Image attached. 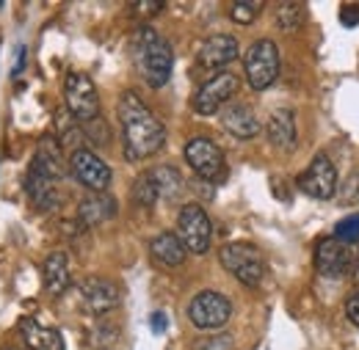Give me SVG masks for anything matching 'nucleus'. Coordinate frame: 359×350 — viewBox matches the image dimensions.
<instances>
[{"instance_id":"1","label":"nucleus","mask_w":359,"mask_h":350,"mask_svg":"<svg viewBox=\"0 0 359 350\" xmlns=\"http://www.w3.org/2000/svg\"><path fill=\"white\" fill-rule=\"evenodd\" d=\"M119 122H122V146L130 163H141L163 149L166 127L161 119L144 105L135 91H125L119 97Z\"/></svg>"},{"instance_id":"2","label":"nucleus","mask_w":359,"mask_h":350,"mask_svg":"<svg viewBox=\"0 0 359 350\" xmlns=\"http://www.w3.org/2000/svg\"><path fill=\"white\" fill-rule=\"evenodd\" d=\"M133 58L138 75L152 88H163L175 69V52L155 28H141L133 39Z\"/></svg>"},{"instance_id":"3","label":"nucleus","mask_w":359,"mask_h":350,"mask_svg":"<svg viewBox=\"0 0 359 350\" xmlns=\"http://www.w3.org/2000/svg\"><path fill=\"white\" fill-rule=\"evenodd\" d=\"M219 260H222L226 273H232L246 287H257L263 281V276H266L263 254L249 243H226L219 251Z\"/></svg>"},{"instance_id":"4","label":"nucleus","mask_w":359,"mask_h":350,"mask_svg":"<svg viewBox=\"0 0 359 350\" xmlns=\"http://www.w3.org/2000/svg\"><path fill=\"white\" fill-rule=\"evenodd\" d=\"M243 72L255 91H266L269 86H273L279 78V47L271 39L255 42L243 58Z\"/></svg>"},{"instance_id":"5","label":"nucleus","mask_w":359,"mask_h":350,"mask_svg":"<svg viewBox=\"0 0 359 350\" xmlns=\"http://www.w3.org/2000/svg\"><path fill=\"white\" fill-rule=\"evenodd\" d=\"M177 237L182 240L185 251L191 254H205L210 248V240H213V223L210 216L205 213L202 204L191 202L180 210L177 216Z\"/></svg>"},{"instance_id":"6","label":"nucleus","mask_w":359,"mask_h":350,"mask_svg":"<svg viewBox=\"0 0 359 350\" xmlns=\"http://www.w3.org/2000/svg\"><path fill=\"white\" fill-rule=\"evenodd\" d=\"M229 314H232L229 298L222 295V293H216V290H202L188 304V320L199 331H219V328H224Z\"/></svg>"},{"instance_id":"7","label":"nucleus","mask_w":359,"mask_h":350,"mask_svg":"<svg viewBox=\"0 0 359 350\" xmlns=\"http://www.w3.org/2000/svg\"><path fill=\"white\" fill-rule=\"evenodd\" d=\"M185 163L191 166V172L208 182H222L226 176V160L224 152L219 149V144H213L210 138H191L185 144Z\"/></svg>"},{"instance_id":"8","label":"nucleus","mask_w":359,"mask_h":350,"mask_svg":"<svg viewBox=\"0 0 359 350\" xmlns=\"http://www.w3.org/2000/svg\"><path fill=\"white\" fill-rule=\"evenodd\" d=\"M64 99H67V111L78 122L86 125V122L100 119V97H97V86L91 83L89 75L69 72L64 80Z\"/></svg>"},{"instance_id":"9","label":"nucleus","mask_w":359,"mask_h":350,"mask_svg":"<svg viewBox=\"0 0 359 350\" xmlns=\"http://www.w3.org/2000/svg\"><path fill=\"white\" fill-rule=\"evenodd\" d=\"M235 94H238V78L232 72H219V75H213L210 80H205L199 86V91L191 99V108L199 116H213Z\"/></svg>"},{"instance_id":"10","label":"nucleus","mask_w":359,"mask_h":350,"mask_svg":"<svg viewBox=\"0 0 359 350\" xmlns=\"http://www.w3.org/2000/svg\"><path fill=\"white\" fill-rule=\"evenodd\" d=\"M299 188H302V193H307L313 199H320V202L332 199L337 193V169H334V163L326 155L313 158L307 172L299 176Z\"/></svg>"},{"instance_id":"11","label":"nucleus","mask_w":359,"mask_h":350,"mask_svg":"<svg viewBox=\"0 0 359 350\" xmlns=\"http://www.w3.org/2000/svg\"><path fill=\"white\" fill-rule=\"evenodd\" d=\"M69 172L75 174V179H78L81 185H86L94 193H102V190L111 185V166H108L102 158H97L91 149H78V152H72V158H69Z\"/></svg>"},{"instance_id":"12","label":"nucleus","mask_w":359,"mask_h":350,"mask_svg":"<svg viewBox=\"0 0 359 350\" xmlns=\"http://www.w3.org/2000/svg\"><path fill=\"white\" fill-rule=\"evenodd\" d=\"M315 267L320 276H346L354 267V254L351 246L334 240V237H323L315 246Z\"/></svg>"},{"instance_id":"13","label":"nucleus","mask_w":359,"mask_h":350,"mask_svg":"<svg viewBox=\"0 0 359 350\" xmlns=\"http://www.w3.org/2000/svg\"><path fill=\"white\" fill-rule=\"evenodd\" d=\"M81 301L91 314H105V312H114L122 304V290L111 279L91 276L86 281H81Z\"/></svg>"},{"instance_id":"14","label":"nucleus","mask_w":359,"mask_h":350,"mask_svg":"<svg viewBox=\"0 0 359 350\" xmlns=\"http://www.w3.org/2000/svg\"><path fill=\"white\" fill-rule=\"evenodd\" d=\"M25 190H28L31 204H34L36 210H42V213H55V210L61 207V202H64L58 182L45 174H39V172H34V169H28Z\"/></svg>"},{"instance_id":"15","label":"nucleus","mask_w":359,"mask_h":350,"mask_svg":"<svg viewBox=\"0 0 359 350\" xmlns=\"http://www.w3.org/2000/svg\"><path fill=\"white\" fill-rule=\"evenodd\" d=\"M241 47H238V39L229 36V34H216L210 39H205V44L199 47V66L202 69H222L226 64H232L238 58Z\"/></svg>"},{"instance_id":"16","label":"nucleus","mask_w":359,"mask_h":350,"mask_svg":"<svg viewBox=\"0 0 359 350\" xmlns=\"http://www.w3.org/2000/svg\"><path fill=\"white\" fill-rule=\"evenodd\" d=\"M266 132H269V141L282 149V152H290L299 141V130H296V116L290 108H279L269 116V125H266Z\"/></svg>"},{"instance_id":"17","label":"nucleus","mask_w":359,"mask_h":350,"mask_svg":"<svg viewBox=\"0 0 359 350\" xmlns=\"http://www.w3.org/2000/svg\"><path fill=\"white\" fill-rule=\"evenodd\" d=\"M222 127H224L229 135L241 138V141H249L260 132V119L255 116V111L243 102L238 105H229L224 113H222Z\"/></svg>"},{"instance_id":"18","label":"nucleus","mask_w":359,"mask_h":350,"mask_svg":"<svg viewBox=\"0 0 359 350\" xmlns=\"http://www.w3.org/2000/svg\"><path fill=\"white\" fill-rule=\"evenodd\" d=\"M31 169H34V172H39V174L50 176V179H55V182H58V179H64L67 166H64L61 146H58V141H55V138L45 135V138L39 141L36 155H34V160H31Z\"/></svg>"},{"instance_id":"19","label":"nucleus","mask_w":359,"mask_h":350,"mask_svg":"<svg viewBox=\"0 0 359 350\" xmlns=\"http://www.w3.org/2000/svg\"><path fill=\"white\" fill-rule=\"evenodd\" d=\"M20 334H22V342L28 350H64V337L61 331L42 326L31 317H22L20 320Z\"/></svg>"},{"instance_id":"20","label":"nucleus","mask_w":359,"mask_h":350,"mask_svg":"<svg viewBox=\"0 0 359 350\" xmlns=\"http://www.w3.org/2000/svg\"><path fill=\"white\" fill-rule=\"evenodd\" d=\"M149 254H152L155 262L166 265V267H180L185 262L188 251H185L182 240L177 237V232H161V234H155L149 240Z\"/></svg>"},{"instance_id":"21","label":"nucleus","mask_w":359,"mask_h":350,"mask_svg":"<svg viewBox=\"0 0 359 350\" xmlns=\"http://www.w3.org/2000/svg\"><path fill=\"white\" fill-rule=\"evenodd\" d=\"M42 281H45V290L50 295H64L67 287H69V257L64 251H53L47 254L45 265H42Z\"/></svg>"},{"instance_id":"22","label":"nucleus","mask_w":359,"mask_h":350,"mask_svg":"<svg viewBox=\"0 0 359 350\" xmlns=\"http://www.w3.org/2000/svg\"><path fill=\"white\" fill-rule=\"evenodd\" d=\"M114 213H116L114 196H108V193H91V196H86L81 202V207H78V220L83 226H97L102 220L114 218Z\"/></svg>"},{"instance_id":"23","label":"nucleus","mask_w":359,"mask_h":350,"mask_svg":"<svg viewBox=\"0 0 359 350\" xmlns=\"http://www.w3.org/2000/svg\"><path fill=\"white\" fill-rule=\"evenodd\" d=\"M149 179H152V188H155V193H158V199H177L180 193H182V188H185V182H182V176H180L177 169H172V166H158V169H152V172H147Z\"/></svg>"},{"instance_id":"24","label":"nucleus","mask_w":359,"mask_h":350,"mask_svg":"<svg viewBox=\"0 0 359 350\" xmlns=\"http://www.w3.org/2000/svg\"><path fill=\"white\" fill-rule=\"evenodd\" d=\"M304 20H307V8L302 3H282L276 8V25L282 31H287V34L290 31H299L304 25Z\"/></svg>"},{"instance_id":"25","label":"nucleus","mask_w":359,"mask_h":350,"mask_svg":"<svg viewBox=\"0 0 359 350\" xmlns=\"http://www.w3.org/2000/svg\"><path fill=\"white\" fill-rule=\"evenodd\" d=\"M263 6H266L263 0H238V3L229 6V20L238 22V25H252L260 17Z\"/></svg>"},{"instance_id":"26","label":"nucleus","mask_w":359,"mask_h":350,"mask_svg":"<svg viewBox=\"0 0 359 350\" xmlns=\"http://www.w3.org/2000/svg\"><path fill=\"white\" fill-rule=\"evenodd\" d=\"M334 240L346 243V246H354L359 243V216H348L334 226Z\"/></svg>"},{"instance_id":"27","label":"nucleus","mask_w":359,"mask_h":350,"mask_svg":"<svg viewBox=\"0 0 359 350\" xmlns=\"http://www.w3.org/2000/svg\"><path fill=\"white\" fill-rule=\"evenodd\" d=\"M133 199L138 202V204H144V207H152V204L158 202V193H155V188H152V179H149V174H141L138 179H135Z\"/></svg>"},{"instance_id":"28","label":"nucleus","mask_w":359,"mask_h":350,"mask_svg":"<svg viewBox=\"0 0 359 350\" xmlns=\"http://www.w3.org/2000/svg\"><path fill=\"white\" fill-rule=\"evenodd\" d=\"M343 196H340V204H359V172L346 179V185H343V190H340Z\"/></svg>"},{"instance_id":"29","label":"nucleus","mask_w":359,"mask_h":350,"mask_svg":"<svg viewBox=\"0 0 359 350\" xmlns=\"http://www.w3.org/2000/svg\"><path fill=\"white\" fill-rule=\"evenodd\" d=\"M83 132L89 135L91 141H100V144H108V138H111V132H108V125H105V122H100V119H94V122H86Z\"/></svg>"},{"instance_id":"30","label":"nucleus","mask_w":359,"mask_h":350,"mask_svg":"<svg viewBox=\"0 0 359 350\" xmlns=\"http://www.w3.org/2000/svg\"><path fill=\"white\" fill-rule=\"evenodd\" d=\"M133 8L141 17H152V14L163 11V3L161 0H141V3H133Z\"/></svg>"},{"instance_id":"31","label":"nucleus","mask_w":359,"mask_h":350,"mask_svg":"<svg viewBox=\"0 0 359 350\" xmlns=\"http://www.w3.org/2000/svg\"><path fill=\"white\" fill-rule=\"evenodd\" d=\"M149 326H152V334H163L166 326H169V320H166L163 312H152V314H149Z\"/></svg>"},{"instance_id":"32","label":"nucleus","mask_w":359,"mask_h":350,"mask_svg":"<svg viewBox=\"0 0 359 350\" xmlns=\"http://www.w3.org/2000/svg\"><path fill=\"white\" fill-rule=\"evenodd\" d=\"M346 314H348V320L359 328V293L348 298V304H346Z\"/></svg>"},{"instance_id":"33","label":"nucleus","mask_w":359,"mask_h":350,"mask_svg":"<svg viewBox=\"0 0 359 350\" xmlns=\"http://www.w3.org/2000/svg\"><path fill=\"white\" fill-rule=\"evenodd\" d=\"M22 69H25V47H17V61H14V69L11 72L20 75Z\"/></svg>"},{"instance_id":"34","label":"nucleus","mask_w":359,"mask_h":350,"mask_svg":"<svg viewBox=\"0 0 359 350\" xmlns=\"http://www.w3.org/2000/svg\"><path fill=\"white\" fill-rule=\"evenodd\" d=\"M354 267H357V273H359V254H354Z\"/></svg>"},{"instance_id":"35","label":"nucleus","mask_w":359,"mask_h":350,"mask_svg":"<svg viewBox=\"0 0 359 350\" xmlns=\"http://www.w3.org/2000/svg\"><path fill=\"white\" fill-rule=\"evenodd\" d=\"M3 350H22V348H3Z\"/></svg>"}]
</instances>
